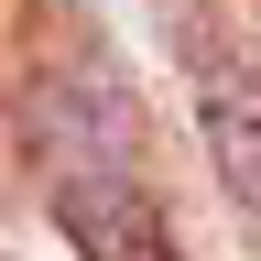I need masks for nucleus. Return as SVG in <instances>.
<instances>
[{
  "label": "nucleus",
  "mask_w": 261,
  "mask_h": 261,
  "mask_svg": "<svg viewBox=\"0 0 261 261\" xmlns=\"http://www.w3.org/2000/svg\"><path fill=\"white\" fill-rule=\"evenodd\" d=\"M22 130H33V152L55 163V185H65V174H130L142 98H130V76H120V65L76 55V65H44V76H33Z\"/></svg>",
  "instance_id": "f257e3e1"
},
{
  "label": "nucleus",
  "mask_w": 261,
  "mask_h": 261,
  "mask_svg": "<svg viewBox=\"0 0 261 261\" xmlns=\"http://www.w3.org/2000/svg\"><path fill=\"white\" fill-rule=\"evenodd\" d=\"M55 228L76 240V261H174V228H163V207L130 174H65Z\"/></svg>",
  "instance_id": "f03ea898"
},
{
  "label": "nucleus",
  "mask_w": 261,
  "mask_h": 261,
  "mask_svg": "<svg viewBox=\"0 0 261 261\" xmlns=\"http://www.w3.org/2000/svg\"><path fill=\"white\" fill-rule=\"evenodd\" d=\"M207 163H218V185L261 218V109L250 98H207Z\"/></svg>",
  "instance_id": "7ed1b4c3"
}]
</instances>
